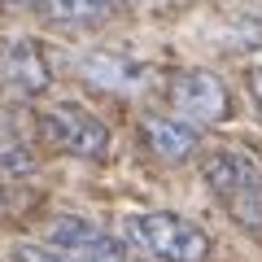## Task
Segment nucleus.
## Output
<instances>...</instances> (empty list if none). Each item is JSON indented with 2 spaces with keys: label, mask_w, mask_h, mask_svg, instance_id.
Wrapping results in <instances>:
<instances>
[{
  "label": "nucleus",
  "mask_w": 262,
  "mask_h": 262,
  "mask_svg": "<svg viewBox=\"0 0 262 262\" xmlns=\"http://www.w3.org/2000/svg\"><path fill=\"white\" fill-rule=\"evenodd\" d=\"M122 241L127 249L144 253L153 262H206L210 236L184 214L170 210H136L122 219Z\"/></svg>",
  "instance_id": "1"
},
{
  "label": "nucleus",
  "mask_w": 262,
  "mask_h": 262,
  "mask_svg": "<svg viewBox=\"0 0 262 262\" xmlns=\"http://www.w3.org/2000/svg\"><path fill=\"white\" fill-rule=\"evenodd\" d=\"M201 179L245 232L262 236V166L249 153H241V149L206 153L201 158Z\"/></svg>",
  "instance_id": "2"
},
{
  "label": "nucleus",
  "mask_w": 262,
  "mask_h": 262,
  "mask_svg": "<svg viewBox=\"0 0 262 262\" xmlns=\"http://www.w3.org/2000/svg\"><path fill=\"white\" fill-rule=\"evenodd\" d=\"M39 136L48 144H57L61 153H75L83 162H101L110 158V127H105L96 114H88L83 105L57 101L48 110H39Z\"/></svg>",
  "instance_id": "3"
},
{
  "label": "nucleus",
  "mask_w": 262,
  "mask_h": 262,
  "mask_svg": "<svg viewBox=\"0 0 262 262\" xmlns=\"http://www.w3.org/2000/svg\"><path fill=\"white\" fill-rule=\"evenodd\" d=\"M170 110L188 127H214L227 118L232 96H227L223 79L210 75V70H179L170 79Z\"/></svg>",
  "instance_id": "4"
},
{
  "label": "nucleus",
  "mask_w": 262,
  "mask_h": 262,
  "mask_svg": "<svg viewBox=\"0 0 262 262\" xmlns=\"http://www.w3.org/2000/svg\"><path fill=\"white\" fill-rule=\"evenodd\" d=\"M0 79H5V88H13L18 96H39L48 92V83H53V70H48V57L44 48L35 44V39H9L5 44V53H0Z\"/></svg>",
  "instance_id": "5"
},
{
  "label": "nucleus",
  "mask_w": 262,
  "mask_h": 262,
  "mask_svg": "<svg viewBox=\"0 0 262 262\" xmlns=\"http://www.w3.org/2000/svg\"><path fill=\"white\" fill-rule=\"evenodd\" d=\"M75 66L96 88H110V92H122V96L149 88V66H140L136 57H122V53H83L75 57Z\"/></svg>",
  "instance_id": "6"
},
{
  "label": "nucleus",
  "mask_w": 262,
  "mask_h": 262,
  "mask_svg": "<svg viewBox=\"0 0 262 262\" xmlns=\"http://www.w3.org/2000/svg\"><path fill=\"white\" fill-rule=\"evenodd\" d=\"M140 140L162 162H188L196 153V127L179 122L175 114H149L140 122Z\"/></svg>",
  "instance_id": "7"
},
{
  "label": "nucleus",
  "mask_w": 262,
  "mask_h": 262,
  "mask_svg": "<svg viewBox=\"0 0 262 262\" xmlns=\"http://www.w3.org/2000/svg\"><path fill=\"white\" fill-rule=\"evenodd\" d=\"M39 5H44V13L57 18V22H92V18H101V13L110 9L114 0H39Z\"/></svg>",
  "instance_id": "8"
},
{
  "label": "nucleus",
  "mask_w": 262,
  "mask_h": 262,
  "mask_svg": "<svg viewBox=\"0 0 262 262\" xmlns=\"http://www.w3.org/2000/svg\"><path fill=\"white\" fill-rule=\"evenodd\" d=\"M9 258L13 262H79L75 253L57 249V245H39V241H18L9 249Z\"/></svg>",
  "instance_id": "9"
},
{
  "label": "nucleus",
  "mask_w": 262,
  "mask_h": 262,
  "mask_svg": "<svg viewBox=\"0 0 262 262\" xmlns=\"http://www.w3.org/2000/svg\"><path fill=\"white\" fill-rule=\"evenodd\" d=\"M0 170H5V175H27V170H31V153H27V144H18V140H0Z\"/></svg>",
  "instance_id": "10"
},
{
  "label": "nucleus",
  "mask_w": 262,
  "mask_h": 262,
  "mask_svg": "<svg viewBox=\"0 0 262 262\" xmlns=\"http://www.w3.org/2000/svg\"><path fill=\"white\" fill-rule=\"evenodd\" d=\"M83 262H136V258H131V249H127L122 241H114V236H105V241L96 245V249L88 253Z\"/></svg>",
  "instance_id": "11"
},
{
  "label": "nucleus",
  "mask_w": 262,
  "mask_h": 262,
  "mask_svg": "<svg viewBox=\"0 0 262 262\" xmlns=\"http://www.w3.org/2000/svg\"><path fill=\"white\" fill-rule=\"evenodd\" d=\"M253 96H258V105H262V66L253 70Z\"/></svg>",
  "instance_id": "12"
}]
</instances>
